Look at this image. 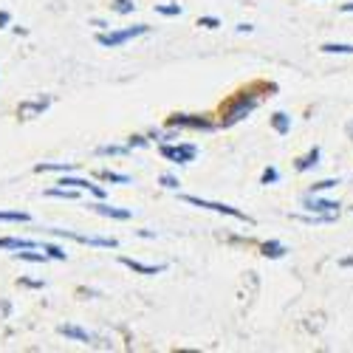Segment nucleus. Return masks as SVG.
<instances>
[{
    "instance_id": "obj_1",
    "label": "nucleus",
    "mask_w": 353,
    "mask_h": 353,
    "mask_svg": "<svg viewBox=\"0 0 353 353\" xmlns=\"http://www.w3.org/2000/svg\"><path fill=\"white\" fill-rule=\"evenodd\" d=\"M257 102H260V97L254 94V91H241L238 97H234L229 105H226V110H223V119H221V125L223 128H232V125H238L241 119H246V116L257 108Z\"/></svg>"
},
{
    "instance_id": "obj_2",
    "label": "nucleus",
    "mask_w": 353,
    "mask_h": 353,
    "mask_svg": "<svg viewBox=\"0 0 353 353\" xmlns=\"http://www.w3.org/2000/svg\"><path fill=\"white\" fill-rule=\"evenodd\" d=\"M147 32H150V26H147V23H139V26L119 28V32H102V34H97V43L105 46V48H119V46H125L128 40L141 37V34H147Z\"/></svg>"
},
{
    "instance_id": "obj_3",
    "label": "nucleus",
    "mask_w": 353,
    "mask_h": 353,
    "mask_svg": "<svg viewBox=\"0 0 353 353\" xmlns=\"http://www.w3.org/2000/svg\"><path fill=\"white\" fill-rule=\"evenodd\" d=\"M187 203H192V207H201V210H212V212H218V215H229V218H234V221H243V223H254L246 212H241V210H234V207H229V203H215V201H203V198H198V195H181Z\"/></svg>"
},
{
    "instance_id": "obj_4",
    "label": "nucleus",
    "mask_w": 353,
    "mask_h": 353,
    "mask_svg": "<svg viewBox=\"0 0 353 353\" xmlns=\"http://www.w3.org/2000/svg\"><path fill=\"white\" fill-rule=\"evenodd\" d=\"M167 161H172V164H190V161H195V156H198V147L195 144H161V150H159Z\"/></svg>"
},
{
    "instance_id": "obj_5",
    "label": "nucleus",
    "mask_w": 353,
    "mask_h": 353,
    "mask_svg": "<svg viewBox=\"0 0 353 353\" xmlns=\"http://www.w3.org/2000/svg\"><path fill=\"white\" fill-rule=\"evenodd\" d=\"M51 234H60V238H71L77 243H88V246H99V249H116L119 241L116 238H94V234H77V232H68V229H48Z\"/></svg>"
},
{
    "instance_id": "obj_6",
    "label": "nucleus",
    "mask_w": 353,
    "mask_h": 353,
    "mask_svg": "<svg viewBox=\"0 0 353 353\" xmlns=\"http://www.w3.org/2000/svg\"><path fill=\"white\" fill-rule=\"evenodd\" d=\"M167 128H192V130H212L215 125L207 116H192V113H172L167 119Z\"/></svg>"
},
{
    "instance_id": "obj_7",
    "label": "nucleus",
    "mask_w": 353,
    "mask_h": 353,
    "mask_svg": "<svg viewBox=\"0 0 353 353\" xmlns=\"http://www.w3.org/2000/svg\"><path fill=\"white\" fill-rule=\"evenodd\" d=\"M303 207L308 212H316V215H328V212H339V201H331V198H316L314 192H308L303 198Z\"/></svg>"
},
{
    "instance_id": "obj_8",
    "label": "nucleus",
    "mask_w": 353,
    "mask_h": 353,
    "mask_svg": "<svg viewBox=\"0 0 353 353\" xmlns=\"http://www.w3.org/2000/svg\"><path fill=\"white\" fill-rule=\"evenodd\" d=\"M51 105V97H37L32 102H20L17 108V116L20 119H34V116H43V110Z\"/></svg>"
},
{
    "instance_id": "obj_9",
    "label": "nucleus",
    "mask_w": 353,
    "mask_h": 353,
    "mask_svg": "<svg viewBox=\"0 0 353 353\" xmlns=\"http://www.w3.org/2000/svg\"><path fill=\"white\" fill-rule=\"evenodd\" d=\"M122 266H128L130 272H136V274H144V277H156V274H161L167 266H147V263H139V260H133V257H122Z\"/></svg>"
},
{
    "instance_id": "obj_10",
    "label": "nucleus",
    "mask_w": 353,
    "mask_h": 353,
    "mask_svg": "<svg viewBox=\"0 0 353 353\" xmlns=\"http://www.w3.org/2000/svg\"><path fill=\"white\" fill-rule=\"evenodd\" d=\"M65 339H77V342H82V345H94L97 339H94V334H88L85 328H79V325H60L57 328Z\"/></svg>"
},
{
    "instance_id": "obj_11",
    "label": "nucleus",
    "mask_w": 353,
    "mask_h": 353,
    "mask_svg": "<svg viewBox=\"0 0 353 353\" xmlns=\"http://www.w3.org/2000/svg\"><path fill=\"white\" fill-rule=\"evenodd\" d=\"M91 210L97 215H105V218H113V221H128L130 218V210H116V207H108V203H102V201L91 203Z\"/></svg>"
},
{
    "instance_id": "obj_12",
    "label": "nucleus",
    "mask_w": 353,
    "mask_h": 353,
    "mask_svg": "<svg viewBox=\"0 0 353 353\" xmlns=\"http://www.w3.org/2000/svg\"><path fill=\"white\" fill-rule=\"evenodd\" d=\"M272 128H274L280 136H285V133L291 130V116H288V113H283V110H277V113L272 116Z\"/></svg>"
},
{
    "instance_id": "obj_13",
    "label": "nucleus",
    "mask_w": 353,
    "mask_h": 353,
    "mask_svg": "<svg viewBox=\"0 0 353 353\" xmlns=\"http://www.w3.org/2000/svg\"><path fill=\"white\" fill-rule=\"evenodd\" d=\"M0 249H37V243L26 238H0Z\"/></svg>"
},
{
    "instance_id": "obj_14",
    "label": "nucleus",
    "mask_w": 353,
    "mask_h": 353,
    "mask_svg": "<svg viewBox=\"0 0 353 353\" xmlns=\"http://www.w3.org/2000/svg\"><path fill=\"white\" fill-rule=\"evenodd\" d=\"M74 164H63V161H43L34 167V172H71Z\"/></svg>"
},
{
    "instance_id": "obj_15",
    "label": "nucleus",
    "mask_w": 353,
    "mask_h": 353,
    "mask_svg": "<svg viewBox=\"0 0 353 353\" xmlns=\"http://www.w3.org/2000/svg\"><path fill=\"white\" fill-rule=\"evenodd\" d=\"M46 195L48 198H65V201H77L79 198L77 187H51V190H46Z\"/></svg>"
},
{
    "instance_id": "obj_16",
    "label": "nucleus",
    "mask_w": 353,
    "mask_h": 353,
    "mask_svg": "<svg viewBox=\"0 0 353 353\" xmlns=\"http://www.w3.org/2000/svg\"><path fill=\"white\" fill-rule=\"evenodd\" d=\"M288 249L280 243V241H266V243H263V254H266V257H272V260H277V257H283Z\"/></svg>"
},
{
    "instance_id": "obj_17",
    "label": "nucleus",
    "mask_w": 353,
    "mask_h": 353,
    "mask_svg": "<svg viewBox=\"0 0 353 353\" xmlns=\"http://www.w3.org/2000/svg\"><path fill=\"white\" fill-rule=\"evenodd\" d=\"M97 153L99 156H128L130 153V144H125V147L122 144H102Z\"/></svg>"
},
{
    "instance_id": "obj_18",
    "label": "nucleus",
    "mask_w": 353,
    "mask_h": 353,
    "mask_svg": "<svg viewBox=\"0 0 353 353\" xmlns=\"http://www.w3.org/2000/svg\"><path fill=\"white\" fill-rule=\"evenodd\" d=\"M316 164H319V147H314L308 156H303V159L297 161V170L305 172V170H311V167H316Z\"/></svg>"
},
{
    "instance_id": "obj_19",
    "label": "nucleus",
    "mask_w": 353,
    "mask_h": 353,
    "mask_svg": "<svg viewBox=\"0 0 353 353\" xmlns=\"http://www.w3.org/2000/svg\"><path fill=\"white\" fill-rule=\"evenodd\" d=\"M99 179L110 181V184H130V175H122V172H113V170H102Z\"/></svg>"
},
{
    "instance_id": "obj_20",
    "label": "nucleus",
    "mask_w": 353,
    "mask_h": 353,
    "mask_svg": "<svg viewBox=\"0 0 353 353\" xmlns=\"http://www.w3.org/2000/svg\"><path fill=\"white\" fill-rule=\"evenodd\" d=\"M110 9H113L116 14H133V12H136V3H133V0H113Z\"/></svg>"
},
{
    "instance_id": "obj_21",
    "label": "nucleus",
    "mask_w": 353,
    "mask_h": 353,
    "mask_svg": "<svg viewBox=\"0 0 353 353\" xmlns=\"http://www.w3.org/2000/svg\"><path fill=\"white\" fill-rule=\"evenodd\" d=\"M322 51L325 54H353V46H347V43H325Z\"/></svg>"
},
{
    "instance_id": "obj_22",
    "label": "nucleus",
    "mask_w": 353,
    "mask_h": 353,
    "mask_svg": "<svg viewBox=\"0 0 353 353\" xmlns=\"http://www.w3.org/2000/svg\"><path fill=\"white\" fill-rule=\"evenodd\" d=\"M156 12H159V14H164V17H179L184 9H181L179 3H159V6H156Z\"/></svg>"
},
{
    "instance_id": "obj_23",
    "label": "nucleus",
    "mask_w": 353,
    "mask_h": 353,
    "mask_svg": "<svg viewBox=\"0 0 353 353\" xmlns=\"http://www.w3.org/2000/svg\"><path fill=\"white\" fill-rule=\"evenodd\" d=\"M14 260H28V263H46L48 254H40V252H14Z\"/></svg>"
},
{
    "instance_id": "obj_24",
    "label": "nucleus",
    "mask_w": 353,
    "mask_h": 353,
    "mask_svg": "<svg viewBox=\"0 0 353 353\" xmlns=\"http://www.w3.org/2000/svg\"><path fill=\"white\" fill-rule=\"evenodd\" d=\"M0 221H9V223H26V221H32V215H28V212H0Z\"/></svg>"
},
{
    "instance_id": "obj_25",
    "label": "nucleus",
    "mask_w": 353,
    "mask_h": 353,
    "mask_svg": "<svg viewBox=\"0 0 353 353\" xmlns=\"http://www.w3.org/2000/svg\"><path fill=\"white\" fill-rule=\"evenodd\" d=\"M159 181H161V187H164V190H179V187H181V181L175 179V175H170V172H164Z\"/></svg>"
},
{
    "instance_id": "obj_26",
    "label": "nucleus",
    "mask_w": 353,
    "mask_h": 353,
    "mask_svg": "<svg viewBox=\"0 0 353 353\" xmlns=\"http://www.w3.org/2000/svg\"><path fill=\"white\" fill-rule=\"evenodd\" d=\"M260 181L263 184H274V181H280V172L274 167H266V170H263V175H260Z\"/></svg>"
},
{
    "instance_id": "obj_27",
    "label": "nucleus",
    "mask_w": 353,
    "mask_h": 353,
    "mask_svg": "<svg viewBox=\"0 0 353 353\" xmlns=\"http://www.w3.org/2000/svg\"><path fill=\"white\" fill-rule=\"evenodd\" d=\"M43 252H46L48 257H54V260H65V252H63L60 246H51V243H43Z\"/></svg>"
},
{
    "instance_id": "obj_28",
    "label": "nucleus",
    "mask_w": 353,
    "mask_h": 353,
    "mask_svg": "<svg viewBox=\"0 0 353 353\" xmlns=\"http://www.w3.org/2000/svg\"><path fill=\"white\" fill-rule=\"evenodd\" d=\"M336 184H339L336 179H325V181H319V184H314V187H311V192L316 195V192H322V190H334Z\"/></svg>"
},
{
    "instance_id": "obj_29",
    "label": "nucleus",
    "mask_w": 353,
    "mask_h": 353,
    "mask_svg": "<svg viewBox=\"0 0 353 353\" xmlns=\"http://www.w3.org/2000/svg\"><path fill=\"white\" fill-rule=\"evenodd\" d=\"M198 26H203V28H218L221 20H218V17H198Z\"/></svg>"
},
{
    "instance_id": "obj_30",
    "label": "nucleus",
    "mask_w": 353,
    "mask_h": 353,
    "mask_svg": "<svg viewBox=\"0 0 353 353\" xmlns=\"http://www.w3.org/2000/svg\"><path fill=\"white\" fill-rule=\"evenodd\" d=\"M128 144H130V150H133V147H147V139L144 136H130Z\"/></svg>"
},
{
    "instance_id": "obj_31",
    "label": "nucleus",
    "mask_w": 353,
    "mask_h": 353,
    "mask_svg": "<svg viewBox=\"0 0 353 353\" xmlns=\"http://www.w3.org/2000/svg\"><path fill=\"white\" fill-rule=\"evenodd\" d=\"M20 285H26V288H43V283H40V280H28V277H23V280H20Z\"/></svg>"
},
{
    "instance_id": "obj_32",
    "label": "nucleus",
    "mask_w": 353,
    "mask_h": 353,
    "mask_svg": "<svg viewBox=\"0 0 353 353\" xmlns=\"http://www.w3.org/2000/svg\"><path fill=\"white\" fill-rule=\"evenodd\" d=\"M12 23V14L9 12H0V28H6Z\"/></svg>"
},
{
    "instance_id": "obj_33",
    "label": "nucleus",
    "mask_w": 353,
    "mask_h": 353,
    "mask_svg": "<svg viewBox=\"0 0 353 353\" xmlns=\"http://www.w3.org/2000/svg\"><path fill=\"white\" fill-rule=\"evenodd\" d=\"M339 266H342V269H353V254H350V257H342Z\"/></svg>"
},
{
    "instance_id": "obj_34",
    "label": "nucleus",
    "mask_w": 353,
    "mask_h": 353,
    "mask_svg": "<svg viewBox=\"0 0 353 353\" xmlns=\"http://www.w3.org/2000/svg\"><path fill=\"white\" fill-rule=\"evenodd\" d=\"M342 12L347 14V12H353V0H350V3H342Z\"/></svg>"
}]
</instances>
